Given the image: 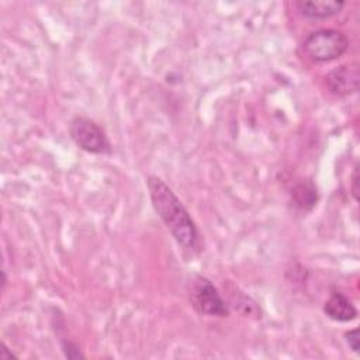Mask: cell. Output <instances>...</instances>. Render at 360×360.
<instances>
[{
    "mask_svg": "<svg viewBox=\"0 0 360 360\" xmlns=\"http://www.w3.org/2000/svg\"><path fill=\"white\" fill-rule=\"evenodd\" d=\"M328 90L336 97H347L359 91L360 69L357 63H345L329 70L325 76Z\"/></svg>",
    "mask_w": 360,
    "mask_h": 360,
    "instance_id": "5b68a950",
    "label": "cell"
},
{
    "mask_svg": "<svg viewBox=\"0 0 360 360\" xmlns=\"http://www.w3.org/2000/svg\"><path fill=\"white\" fill-rule=\"evenodd\" d=\"M60 345H62V352L65 354V357L68 359H83L84 354L82 353V350L79 349V346L69 340V339H62L60 340Z\"/></svg>",
    "mask_w": 360,
    "mask_h": 360,
    "instance_id": "9c48e42d",
    "label": "cell"
},
{
    "mask_svg": "<svg viewBox=\"0 0 360 360\" xmlns=\"http://www.w3.org/2000/svg\"><path fill=\"white\" fill-rule=\"evenodd\" d=\"M349 45V37L343 31L335 28L315 30L309 32L302 42L304 52L312 62L316 63L339 59L347 52Z\"/></svg>",
    "mask_w": 360,
    "mask_h": 360,
    "instance_id": "7a4b0ae2",
    "label": "cell"
},
{
    "mask_svg": "<svg viewBox=\"0 0 360 360\" xmlns=\"http://www.w3.org/2000/svg\"><path fill=\"white\" fill-rule=\"evenodd\" d=\"M318 200H319V194H318L316 186L309 179L297 181L291 188V202L294 208L301 212L312 211Z\"/></svg>",
    "mask_w": 360,
    "mask_h": 360,
    "instance_id": "ba28073f",
    "label": "cell"
},
{
    "mask_svg": "<svg viewBox=\"0 0 360 360\" xmlns=\"http://www.w3.org/2000/svg\"><path fill=\"white\" fill-rule=\"evenodd\" d=\"M345 340L349 345V347L352 349V352L359 353V330L356 328L354 329H349L345 333Z\"/></svg>",
    "mask_w": 360,
    "mask_h": 360,
    "instance_id": "30bf717a",
    "label": "cell"
},
{
    "mask_svg": "<svg viewBox=\"0 0 360 360\" xmlns=\"http://www.w3.org/2000/svg\"><path fill=\"white\" fill-rule=\"evenodd\" d=\"M188 300L195 312L207 316L226 318L229 307L218 288L205 276H195L190 283Z\"/></svg>",
    "mask_w": 360,
    "mask_h": 360,
    "instance_id": "277c9868",
    "label": "cell"
},
{
    "mask_svg": "<svg viewBox=\"0 0 360 360\" xmlns=\"http://www.w3.org/2000/svg\"><path fill=\"white\" fill-rule=\"evenodd\" d=\"M350 191L356 201H359V165L353 167V173L350 177Z\"/></svg>",
    "mask_w": 360,
    "mask_h": 360,
    "instance_id": "8fae6325",
    "label": "cell"
},
{
    "mask_svg": "<svg viewBox=\"0 0 360 360\" xmlns=\"http://www.w3.org/2000/svg\"><path fill=\"white\" fill-rule=\"evenodd\" d=\"M69 135L72 141L79 146L82 150L93 155H111L112 145L103 129L96 121L87 117H73L69 121L68 127Z\"/></svg>",
    "mask_w": 360,
    "mask_h": 360,
    "instance_id": "3957f363",
    "label": "cell"
},
{
    "mask_svg": "<svg viewBox=\"0 0 360 360\" xmlns=\"http://www.w3.org/2000/svg\"><path fill=\"white\" fill-rule=\"evenodd\" d=\"M0 357H1V359H11V357H15V356H14L11 352H8V349L6 347V345H3V349H1Z\"/></svg>",
    "mask_w": 360,
    "mask_h": 360,
    "instance_id": "7c38bea8",
    "label": "cell"
},
{
    "mask_svg": "<svg viewBox=\"0 0 360 360\" xmlns=\"http://www.w3.org/2000/svg\"><path fill=\"white\" fill-rule=\"evenodd\" d=\"M325 315L335 322H352L357 318L354 304L339 291H332L323 304Z\"/></svg>",
    "mask_w": 360,
    "mask_h": 360,
    "instance_id": "8992f818",
    "label": "cell"
},
{
    "mask_svg": "<svg viewBox=\"0 0 360 360\" xmlns=\"http://www.w3.org/2000/svg\"><path fill=\"white\" fill-rule=\"evenodd\" d=\"M146 184L152 207L176 243L186 255L198 256L204 249L201 233L180 198L158 176H149Z\"/></svg>",
    "mask_w": 360,
    "mask_h": 360,
    "instance_id": "6da1fadb",
    "label": "cell"
},
{
    "mask_svg": "<svg viewBox=\"0 0 360 360\" xmlns=\"http://www.w3.org/2000/svg\"><path fill=\"white\" fill-rule=\"evenodd\" d=\"M298 13L307 18L325 20L339 14L345 1L342 0H300L295 3Z\"/></svg>",
    "mask_w": 360,
    "mask_h": 360,
    "instance_id": "52a82bcc",
    "label": "cell"
}]
</instances>
